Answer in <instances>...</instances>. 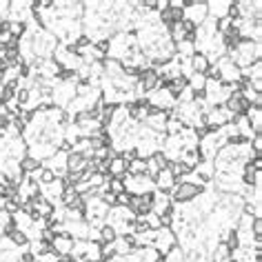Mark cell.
<instances>
[{"label":"cell","instance_id":"obj_16","mask_svg":"<svg viewBox=\"0 0 262 262\" xmlns=\"http://www.w3.org/2000/svg\"><path fill=\"white\" fill-rule=\"evenodd\" d=\"M129 200H131V193H127V191L118 193V195H116V207H127Z\"/></svg>","mask_w":262,"mask_h":262},{"label":"cell","instance_id":"obj_7","mask_svg":"<svg viewBox=\"0 0 262 262\" xmlns=\"http://www.w3.org/2000/svg\"><path fill=\"white\" fill-rule=\"evenodd\" d=\"M154 185H156V191L171 193V189L176 187V178L171 176V171H167V169H162V171H160L158 176H156Z\"/></svg>","mask_w":262,"mask_h":262},{"label":"cell","instance_id":"obj_9","mask_svg":"<svg viewBox=\"0 0 262 262\" xmlns=\"http://www.w3.org/2000/svg\"><path fill=\"white\" fill-rule=\"evenodd\" d=\"M87 160L82 154L78 151H69L67 154V171L69 173H76V171H84V167H87Z\"/></svg>","mask_w":262,"mask_h":262},{"label":"cell","instance_id":"obj_3","mask_svg":"<svg viewBox=\"0 0 262 262\" xmlns=\"http://www.w3.org/2000/svg\"><path fill=\"white\" fill-rule=\"evenodd\" d=\"M178 245V240H176V233L171 231L169 227H165V229H158L156 231V238H154V249L158 251L160 255H167L171 249Z\"/></svg>","mask_w":262,"mask_h":262},{"label":"cell","instance_id":"obj_6","mask_svg":"<svg viewBox=\"0 0 262 262\" xmlns=\"http://www.w3.org/2000/svg\"><path fill=\"white\" fill-rule=\"evenodd\" d=\"M71 249H74V238L67 233H58L54 242H51V253L56 255H69Z\"/></svg>","mask_w":262,"mask_h":262},{"label":"cell","instance_id":"obj_15","mask_svg":"<svg viewBox=\"0 0 262 262\" xmlns=\"http://www.w3.org/2000/svg\"><path fill=\"white\" fill-rule=\"evenodd\" d=\"M124 191V185H122V180H116V178H111L109 180V193L111 195H118V193H122Z\"/></svg>","mask_w":262,"mask_h":262},{"label":"cell","instance_id":"obj_13","mask_svg":"<svg viewBox=\"0 0 262 262\" xmlns=\"http://www.w3.org/2000/svg\"><path fill=\"white\" fill-rule=\"evenodd\" d=\"M98 233H100V245H114L116 238H118L116 229L111 227V225H102V227H98Z\"/></svg>","mask_w":262,"mask_h":262},{"label":"cell","instance_id":"obj_2","mask_svg":"<svg viewBox=\"0 0 262 262\" xmlns=\"http://www.w3.org/2000/svg\"><path fill=\"white\" fill-rule=\"evenodd\" d=\"M122 185H124V191L131 193V195H145V193H154V180L147 178V176H124L122 178Z\"/></svg>","mask_w":262,"mask_h":262},{"label":"cell","instance_id":"obj_4","mask_svg":"<svg viewBox=\"0 0 262 262\" xmlns=\"http://www.w3.org/2000/svg\"><path fill=\"white\" fill-rule=\"evenodd\" d=\"M209 18V14H207V3H198V0H191V5L185 9V20H189L193 25V27H200L202 23H205Z\"/></svg>","mask_w":262,"mask_h":262},{"label":"cell","instance_id":"obj_10","mask_svg":"<svg viewBox=\"0 0 262 262\" xmlns=\"http://www.w3.org/2000/svg\"><path fill=\"white\" fill-rule=\"evenodd\" d=\"M229 7H231V3H207V14L209 18H213V20H220V18H227L229 16Z\"/></svg>","mask_w":262,"mask_h":262},{"label":"cell","instance_id":"obj_14","mask_svg":"<svg viewBox=\"0 0 262 262\" xmlns=\"http://www.w3.org/2000/svg\"><path fill=\"white\" fill-rule=\"evenodd\" d=\"M7 238H9V242H11V245H14L16 249H27V247H29V238H27V233H23L20 229L11 231V233L7 235Z\"/></svg>","mask_w":262,"mask_h":262},{"label":"cell","instance_id":"obj_8","mask_svg":"<svg viewBox=\"0 0 262 262\" xmlns=\"http://www.w3.org/2000/svg\"><path fill=\"white\" fill-rule=\"evenodd\" d=\"M107 173L111 176V178H116V180H122L124 176H127V162H124L120 156H116L114 160L107 162Z\"/></svg>","mask_w":262,"mask_h":262},{"label":"cell","instance_id":"obj_11","mask_svg":"<svg viewBox=\"0 0 262 262\" xmlns=\"http://www.w3.org/2000/svg\"><path fill=\"white\" fill-rule=\"evenodd\" d=\"M18 165H20L23 176H34L36 171H40V169H42V162H40V160H36L34 156H25V158L18 162Z\"/></svg>","mask_w":262,"mask_h":262},{"label":"cell","instance_id":"obj_1","mask_svg":"<svg viewBox=\"0 0 262 262\" xmlns=\"http://www.w3.org/2000/svg\"><path fill=\"white\" fill-rule=\"evenodd\" d=\"M202 191H205V187L202 185H193V182L182 180L171 189L169 198H171V205H189V202H193Z\"/></svg>","mask_w":262,"mask_h":262},{"label":"cell","instance_id":"obj_12","mask_svg":"<svg viewBox=\"0 0 262 262\" xmlns=\"http://www.w3.org/2000/svg\"><path fill=\"white\" fill-rule=\"evenodd\" d=\"M189 64H191V69H193V74H205L207 67L211 62L207 60V56L205 54H200V51H195V54L189 58Z\"/></svg>","mask_w":262,"mask_h":262},{"label":"cell","instance_id":"obj_5","mask_svg":"<svg viewBox=\"0 0 262 262\" xmlns=\"http://www.w3.org/2000/svg\"><path fill=\"white\" fill-rule=\"evenodd\" d=\"M151 213L158 215V218L173 213V205H171L169 193H162V191H154L151 193Z\"/></svg>","mask_w":262,"mask_h":262}]
</instances>
